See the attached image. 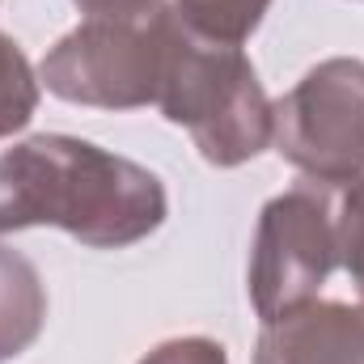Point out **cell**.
I'll return each mask as SVG.
<instances>
[{"mask_svg":"<svg viewBox=\"0 0 364 364\" xmlns=\"http://www.w3.org/2000/svg\"><path fill=\"white\" fill-rule=\"evenodd\" d=\"M255 364H364V305L309 301L263 322Z\"/></svg>","mask_w":364,"mask_h":364,"instance_id":"6","label":"cell"},{"mask_svg":"<svg viewBox=\"0 0 364 364\" xmlns=\"http://www.w3.org/2000/svg\"><path fill=\"white\" fill-rule=\"evenodd\" d=\"M174 34V9L157 4L136 17H85L38 64L47 93L73 106L136 110L157 106L166 51Z\"/></svg>","mask_w":364,"mask_h":364,"instance_id":"3","label":"cell"},{"mask_svg":"<svg viewBox=\"0 0 364 364\" xmlns=\"http://www.w3.org/2000/svg\"><path fill=\"white\" fill-rule=\"evenodd\" d=\"M170 216L161 178L81 136H30L0 153V233L64 229L93 250H127Z\"/></svg>","mask_w":364,"mask_h":364,"instance_id":"1","label":"cell"},{"mask_svg":"<svg viewBox=\"0 0 364 364\" xmlns=\"http://www.w3.org/2000/svg\"><path fill=\"white\" fill-rule=\"evenodd\" d=\"M335 229H339V263H343V272L352 275L356 296L364 301V170L343 191Z\"/></svg>","mask_w":364,"mask_h":364,"instance_id":"9","label":"cell"},{"mask_svg":"<svg viewBox=\"0 0 364 364\" xmlns=\"http://www.w3.org/2000/svg\"><path fill=\"white\" fill-rule=\"evenodd\" d=\"M272 144L309 182L348 186L364 170V60H322L272 102Z\"/></svg>","mask_w":364,"mask_h":364,"instance_id":"4","label":"cell"},{"mask_svg":"<svg viewBox=\"0 0 364 364\" xmlns=\"http://www.w3.org/2000/svg\"><path fill=\"white\" fill-rule=\"evenodd\" d=\"M157 106L170 123L191 132L199 157L216 170L246 166L272 144V97L250 55L242 47L199 38L178 13Z\"/></svg>","mask_w":364,"mask_h":364,"instance_id":"2","label":"cell"},{"mask_svg":"<svg viewBox=\"0 0 364 364\" xmlns=\"http://www.w3.org/2000/svg\"><path fill=\"white\" fill-rule=\"evenodd\" d=\"M38 93H43V81L30 68L26 51L0 30V140L13 136V132H21L34 119Z\"/></svg>","mask_w":364,"mask_h":364,"instance_id":"8","label":"cell"},{"mask_svg":"<svg viewBox=\"0 0 364 364\" xmlns=\"http://www.w3.org/2000/svg\"><path fill=\"white\" fill-rule=\"evenodd\" d=\"M339 267V229L326 191L301 182L275 195L259 212L250 246V305L263 322H275L309 301Z\"/></svg>","mask_w":364,"mask_h":364,"instance_id":"5","label":"cell"},{"mask_svg":"<svg viewBox=\"0 0 364 364\" xmlns=\"http://www.w3.org/2000/svg\"><path fill=\"white\" fill-rule=\"evenodd\" d=\"M85 17H136V13H153L161 0H73Z\"/></svg>","mask_w":364,"mask_h":364,"instance_id":"11","label":"cell"},{"mask_svg":"<svg viewBox=\"0 0 364 364\" xmlns=\"http://www.w3.org/2000/svg\"><path fill=\"white\" fill-rule=\"evenodd\" d=\"M140 364H229L225 348L216 339H203V335H182V339H166L157 343Z\"/></svg>","mask_w":364,"mask_h":364,"instance_id":"10","label":"cell"},{"mask_svg":"<svg viewBox=\"0 0 364 364\" xmlns=\"http://www.w3.org/2000/svg\"><path fill=\"white\" fill-rule=\"evenodd\" d=\"M272 0H174V13L186 30H195L208 43L242 47L267 17Z\"/></svg>","mask_w":364,"mask_h":364,"instance_id":"7","label":"cell"}]
</instances>
